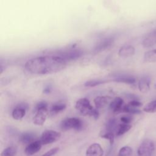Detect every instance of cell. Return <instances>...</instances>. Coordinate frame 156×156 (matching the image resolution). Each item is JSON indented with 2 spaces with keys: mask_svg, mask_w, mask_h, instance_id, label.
<instances>
[{
  "mask_svg": "<svg viewBox=\"0 0 156 156\" xmlns=\"http://www.w3.org/2000/svg\"><path fill=\"white\" fill-rule=\"evenodd\" d=\"M151 79L147 77H144L140 79L138 82V89L143 93H146L150 89Z\"/></svg>",
  "mask_w": 156,
  "mask_h": 156,
  "instance_id": "e0dca14e",
  "label": "cell"
},
{
  "mask_svg": "<svg viewBox=\"0 0 156 156\" xmlns=\"http://www.w3.org/2000/svg\"><path fill=\"white\" fill-rule=\"evenodd\" d=\"M48 114V109L40 110L35 112V115L33 118V122L37 126H42Z\"/></svg>",
  "mask_w": 156,
  "mask_h": 156,
  "instance_id": "9c48e42d",
  "label": "cell"
},
{
  "mask_svg": "<svg viewBox=\"0 0 156 156\" xmlns=\"http://www.w3.org/2000/svg\"><path fill=\"white\" fill-rule=\"evenodd\" d=\"M90 116L94 118V119H98L99 118V113L98 109L97 108L94 107V108H93V111L91 112Z\"/></svg>",
  "mask_w": 156,
  "mask_h": 156,
  "instance_id": "d6a6232c",
  "label": "cell"
},
{
  "mask_svg": "<svg viewBox=\"0 0 156 156\" xmlns=\"http://www.w3.org/2000/svg\"><path fill=\"white\" fill-rule=\"evenodd\" d=\"M129 104L132 107H136V108H138L141 106H142V103L140 101H138V100H136V99H133L132 101H131L130 102H129Z\"/></svg>",
  "mask_w": 156,
  "mask_h": 156,
  "instance_id": "1f68e13d",
  "label": "cell"
},
{
  "mask_svg": "<svg viewBox=\"0 0 156 156\" xmlns=\"http://www.w3.org/2000/svg\"><path fill=\"white\" fill-rule=\"evenodd\" d=\"M155 149V144L151 139H144L137 150L138 156H152Z\"/></svg>",
  "mask_w": 156,
  "mask_h": 156,
  "instance_id": "3957f363",
  "label": "cell"
},
{
  "mask_svg": "<svg viewBox=\"0 0 156 156\" xmlns=\"http://www.w3.org/2000/svg\"><path fill=\"white\" fill-rule=\"evenodd\" d=\"M114 42V38L113 37H107L101 40L93 49V52L95 53L100 52L104 51L110 47Z\"/></svg>",
  "mask_w": 156,
  "mask_h": 156,
  "instance_id": "ba28073f",
  "label": "cell"
},
{
  "mask_svg": "<svg viewBox=\"0 0 156 156\" xmlns=\"http://www.w3.org/2000/svg\"><path fill=\"white\" fill-rule=\"evenodd\" d=\"M112 81L116 82H122L126 84L132 85L135 83L136 79L135 78L129 74H117L115 75L112 79Z\"/></svg>",
  "mask_w": 156,
  "mask_h": 156,
  "instance_id": "30bf717a",
  "label": "cell"
},
{
  "mask_svg": "<svg viewBox=\"0 0 156 156\" xmlns=\"http://www.w3.org/2000/svg\"><path fill=\"white\" fill-rule=\"evenodd\" d=\"M104 151L98 143L91 144L86 151V156H102Z\"/></svg>",
  "mask_w": 156,
  "mask_h": 156,
  "instance_id": "8fae6325",
  "label": "cell"
},
{
  "mask_svg": "<svg viewBox=\"0 0 156 156\" xmlns=\"http://www.w3.org/2000/svg\"><path fill=\"white\" fill-rule=\"evenodd\" d=\"M143 110L147 113H155L156 112V99L147 104L144 107Z\"/></svg>",
  "mask_w": 156,
  "mask_h": 156,
  "instance_id": "484cf974",
  "label": "cell"
},
{
  "mask_svg": "<svg viewBox=\"0 0 156 156\" xmlns=\"http://www.w3.org/2000/svg\"><path fill=\"white\" fill-rule=\"evenodd\" d=\"M16 153V149L13 146H9L2 151L1 156H15Z\"/></svg>",
  "mask_w": 156,
  "mask_h": 156,
  "instance_id": "4316f807",
  "label": "cell"
},
{
  "mask_svg": "<svg viewBox=\"0 0 156 156\" xmlns=\"http://www.w3.org/2000/svg\"><path fill=\"white\" fill-rule=\"evenodd\" d=\"M83 54V52L81 49L77 48H72L66 51H62L59 52L57 55L62 57V58L67 61L77 59L82 57Z\"/></svg>",
  "mask_w": 156,
  "mask_h": 156,
  "instance_id": "8992f818",
  "label": "cell"
},
{
  "mask_svg": "<svg viewBox=\"0 0 156 156\" xmlns=\"http://www.w3.org/2000/svg\"><path fill=\"white\" fill-rule=\"evenodd\" d=\"M120 121L123 124H130V123L133 121V117L130 115H124L121 117Z\"/></svg>",
  "mask_w": 156,
  "mask_h": 156,
  "instance_id": "f546056e",
  "label": "cell"
},
{
  "mask_svg": "<svg viewBox=\"0 0 156 156\" xmlns=\"http://www.w3.org/2000/svg\"><path fill=\"white\" fill-rule=\"evenodd\" d=\"M111 99V97L108 96H99L94 99V104L96 108H101L106 106Z\"/></svg>",
  "mask_w": 156,
  "mask_h": 156,
  "instance_id": "2e32d148",
  "label": "cell"
},
{
  "mask_svg": "<svg viewBox=\"0 0 156 156\" xmlns=\"http://www.w3.org/2000/svg\"><path fill=\"white\" fill-rule=\"evenodd\" d=\"M124 105L123 99L120 97H116L110 102L109 108L113 112L118 113L122 112V107Z\"/></svg>",
  "mask_w": 156,
  "mask_h": 156,
  "instance_id": "4fadbf2b",
  "label": "cell"
},
{
  "mask_svg": "<svg viewBox=\"0 0 156 156\" xmlns=\"http://www.w3.org/2000/svg\"><path fill=\"white\" fill-rule=\"evenodd\" d=\"M48 104L46 101H40L38 102L35 108V112L40 110H44V109H48Z\"/></svg>",
  "mask_w": 156,
  "mask_h": 156,
  "instance_id": "f1b7e54d",
  "label": "cell"
},
{
  "mask_svg": "<svg viewBox=\"0 0 156 156\" xmlns=\"http://www.w3.org/2000/svg\"><path fill=\"white\" fill-rule=\"evenodd\" d=\"M122 112L129 114H140L141 113V111L138 108L132 107L128 104L123 106Z\"/></svg>",
  "mask_w": 156,
  "mask_h": 156,
  "instance_id": "603a6c76",
  "label": "cell"
},
{
  "mask_svg": "<svg viewBox=\"0 0 156 156\" xmlns=\"http://www.w3.org/2000/svg\"><path fill=\"white\" fill-rule=\"evenodd\" d=\"M28 105L26 103H20L12 111V117L16 120L21 119L26 115V110Z\"/></svg>",
  "mask_w": 156,
  "mask_h": 156,
  "instance_id": "52a82bcc",
  "label": "cell"
},
{
  "mask_svg": "<svg viewBox=\"0 0 156 156\" xmlns=\"http://www.w3.org/2000/svg\"><path fill=\"white\" fill-rule=\"evenodd\" d=\"M41 146L42 144L40 140H35L32 143L27 144L25 148V154L27 155H32L38 152L40 150Z\"/></svg>",
  "mask_w": 156,
  "mask_h": 156,
  "instance_id": "9a60e30c",
  "label": "cell"
},
{
  "mask_svg": "<svg viewBox=\"0 0 156 156\" xmlns=\"http://www.w3.org/2000/svg\"><path fill=\"white\" fill-rule=\"evenodd\" d=\"M135 49L130 44H126L120 48L118 51V55L121 57H130L135 54Z\"/></svg>",
  "mask_w": 156,
  "mask_h": 156,
  "instance_id": "5bb4252c",
  "label": "cell"
},
{
  "mask_svg": "<svg viewBox=\"0 0 156 156\" xmlns=\"http://www.w3.org/2000/svg\"><path fill=\"white\" fill-rule=\"evenodd\" d=\"M66 104H65L63 103L55 104L51 107V108L49 110V113L52 115H56V114L62 112L63 110H64L66 108Z\"/></svg>",
  "mask_w": 156,
  "mask_h": 156,
  "instance_id": "44dd1931",
  "label": "cell"
},
{
  "mask_svg": "<svg viewBox=\"0 0 156 156\" xmlns=\"http://www.w3.org/2000/svg\"><path fill=\"white\" fill-rule=\"evenodd\" d=\"M132 153V149L129 146H124L120 149L118 156H129Z\"/></svg>",
  "mask_w": 156,
  "mask_h": 156,
  "instance_id": "83f0119b",
  "label": "cell"
},
{
  "mask_svg": "<svg viewBox=\"0 0 156 156\" xmlns=\"http://www.w3.org/2000/svg\"><path fill=\"white\" fill-rule=\"evenodd\" d=\"M132 127L130 124H119L118 125L115 135L116 136H121L124 135L125 133L128 132Z\"/></svg>",
  "mask_w": 156,
  "mask_h": 156,
  "instance_id": "ffe728a7",
  "label": "cell"
},
{
  "mask_svg": "<svg viewBox=\"0 0 156 156\" xmlns=\"http://www.w3.org/2000/svg\"><path fill=\"white\" fill-rule=\"evenodd\" d=\"M35 135L32 132H25L20 136V141L23 144H30L34 141Z\"/></svg>",
  "mask_w": 156,
  "mask_h": 156,
  "instance_id": "ac0fdd59",
  "label": "cell"
},
{
  "mask_svg": "<svg viewBox=\"0 0 156 156\" xmlns=\"http://www.w3.org/2000/svg\"><path fill=\"white\" fill-rule=\"evenodd\" d=\"M60 136L61 134L60 132L52 130H47L42 133L40 141L42 145H46L57 141L59 140Z\"/></svg>",
  "mask_w": 156,
  "mask_h": 156,
  "instance_id": "5b68a950",
  "label": "cell"
},
{
  "mask_svg": "<svg viewBox=\"0 0 156 156\" xmlns=\"http://www.w3.org/2000/svg\"><path fill=\"white\" fill-rule=\"evenodd\" d=\"M51 91V87L50 86H49V85L47 86V87H46L44 88L43 91V93H45V94L50 93Z\"/></svg>",
  "mask_w": 156,
  "mask_h": 156,
  "instance_id": "836d02e7",
  "label": "cell"
},
{
  "mask_svg": "<svg viewBox=\"0 0 156 156\" xmlns=\"http://www.w3.org/2000/svg\"><path fill=\"white\" fill-rule=\"evenodd\" d=\"M142 45L144 48H152L156 46V30L148 34L143 40Z\"/></svg>",
  "mask_w": 156,
  "mask_h": 156,
  "instance_id": "7c38bea8",
  "label": "cell"
},
{
  "mask_svg": "<svg viewBox=\"0 0 156 156\" xmlns=\"http://www.w3.org/2000/svg\"><path fill=\"white\" fill-rule=\"evenodd\" d=\"M58 150H59L58 147H54L50 149L49 151H48V152H46V153H44L41 156H52L54 154H55L58 151Z\"/></svg>",
  "mask_w": 156,
  "mask_h": 156,
  "instance_id": "4dcf8cb0",
  "label": "cell"
},
{
  "mask_svg": "<svg viewBox=\"0 0 156 156\" xmlns=\"http://www.w3.org/2000/svg\"><path fill=\"white\" fill-rule=\"evenodd\" d=\"M107 82H108L107 80H104V79H92V80H90L87 81L86 82H85L84 85L85 87H96L103 83H106Z\"/></svg>",
  "mask_w": 156,
  "mask_h": 156,
  "instance_id": "cb8c5ba5",
  "label": "cell"
},
{
  "mask_svg": "<svg viewBox=\"0 0 156 156\" xmlns=\"http://www.w3.org/2000/svg\"><path fill=\"white\" fill-rule=\"evenodd\" d=\"M83 127V121L77 118H68L63 119L60 123V128L63 130L74 129L81 130Z\"/></svg>",
  "mask_w": 156,
  "mask_h": 156,
  "instance_id": "7a4b0ae2",
  "label": "cell"
},
{
  "mask_svg": "<svg viewBox=\"0 0 156 156\" xmlns=\"http://www.w3.org/2000/svg\"><path fill=\"white\" fill-rule=\"evenodd\" d=\"M118 124H117L116 121L115 119H110L106 124L105 130L114 132L115 133Z\"/></svg>",
  "mask_w": 156,
  "mask_h": 156,
  "instance_id": "d4e9b609",
  "label": "cell"
},
{
  "mask_svg": "<svg viewBox=\"0 0 156 156\" xmlns=\"http://www.w3.org/2000/svg\"><path fill=\"white\" fill-rule=\"evenodd\" d=\"M75 108L82 115L90 116L94 107L91 105L90 101L87 98H80L77 101Z\"/></svg>",
  "mask_w": 156,
  "mask_h": 156,
  "instance_id": "277c9868",
  "label": "cell"
},
{
  "mask_svg": "<svg viewBox=\"0 0 156 156\" xmlns=\"http://www.w3.org/2000/svg\"><path fill=\"white\" fill-rule=\"evenodd\" d=\"M66 61L57 55H44L28 60L24 65L25 69L34 74H53L64 69Z\"/></svg>",
  "mask_w": 156,
  "mask_h": 156,
  "instance_id": "6da1fadb",
  "label": "cell"
},
{
  "mask_svg": "<svg viewBox=\"0 0 156 156\" xmlns=\"http://www.w3.org/2000/svg\"><path fill=\"white\" fill-rule=\"evenodd\" d=\"M115 135V133L114 132L108 131L105 129L104 130L102 131L100 133L101 137H102L103 138H105V139H107V140H108L111 145H112L113 142H114Z\"/></svg>",
  "mask_w": 156,
  "mask_h": 156,
  "instance_id": "7402d4cb",
  "label": "cell"
},
{
  "mask_svg": "<svg viewBox=\"0 0 156 156\" xmlns=\"http://www.w3.org/2000/svg\"><path fill=\"white\" fill-rule=\"evenodd\" d=\"M143 59L147 63L156 62V49L146 51L144 54Z\"/></svg>",
  "mask_w": 156,
  "mask_h": 156,
  "instance_id": "d6986e66",
  "label": "cell"
}]
</instances>
